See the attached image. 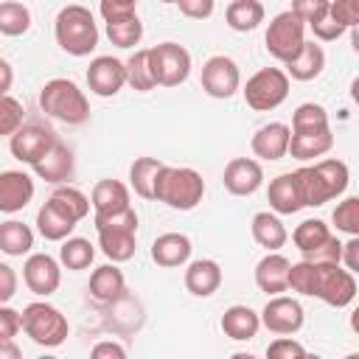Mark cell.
Here are the masks:
<instances>
[{
  "mask_svg": "<svg viewBox=\"0 0 359 359\" xmlns=\"http://www.w3.org/2000/svg\"><path fill=\"white\" fill-rule=\"evenodd\" d=\"M289 289L309 297H320L334 309H345L356 297V280L339 264H314V261L292 264Z\"/></svg>",
  "mask_w": 359,
  "mask_h": 359,
  "instance_id": "1",
  "label": "cell"
},
{
  "mask_svg": "<svg viewBox=\"0 0 359 359\" xmlns=\"http://www.w3.org/2000/svg\"><path fill=\"white\" fill-rule=\"evenodd\" d=\"M294 174H297V185L306 208H320L342 196L348 188V165L342 160H320L314 165L297 168Z\"/></svg>",
  "mask_w": 359,
  "mask_h": 359,
  "instance_id": "2",
  "label": "cell"
},
{
  "mask_svg": "<svg viewBox=\"0 0 359 359\" xmlns=\"http://www.w3.org/2000/svg\"><path fill=\"white\" fill-rule=\"evenodd\" d=\"M53 34L59 48L70 56H87L98 45V25L93 20V11L84 6H65L56 14Z\"/></svg>",
  "mask_w": 359,
  "mask_h": 359,
  "instance_id": "3",
  "label": "cell"
},
{
  "mask_svg": "<svg viewBox=\"0 0 359 359\" xmlns=\"http://www.w3.org/2000/svg\"><path fill=\"white\" fill-rule=\"evenodd\" d=\"M39 107H42V112L48 118L62 121L67 126H79V123H84L90 118L87 95L70 79H50L39 90Z\"/></svg>",
  "mask_w": 359,
  "mask_h": 359,
  "instance_id": "4",
  "label": "cell"
},
{
  "mask_svg": "<svg viewBox=\"0 0 359 359\" xmlns=\"http://www.w3.org/2000/svg\"><path fill=\"white\" fill-rule=\"evenodd\" d=\"M93 222L98 230V247L112 264H123L135 255V250H137V241H135L137 213H135V208H126V210L112 213V216H95Z\"/></svg>",
  "mask_w": 359,
  "mask_h": 359,
  "instance_id": "5",
  "label": "cell"
},
{
  "mask_svg": "<svg viewBox=\"0 0 359 359\" xmlns=\"http://www.w3.org/2000/svg\"><path fill=\"white\" fill-rule=\"evenodd\" d=\"M205 196V180L194 168L165 165L157 177L154 199L174 208V210H194Z\"/></svg>",
  "mask_w": 359,
  "mask_h": 359,
  "instance_id": "6",
  "label": "cell"
},
{
  "mask_svg": "<svg viewBox=\"0 0 359 359\" xmlns=\"http://www.w3.org/2000/svg\"><path fill=\"white\" fill-rule=\"evenodd\" d=\"M22 331L31 337V342L45 348H59L67 339V317L53 309L50 303H28L22 309Z\"/></svg>",
  "mask_w": 359,
  "mask_h": 359,
  "instance_id": "7",
  "label": "cell"
},
{
  "mask_svg": "<svg viewBox=\"0 0 359 359\" xmlns=\"http://www.w3.org/2000/svg\"><path fill=\"white\" fill-rule=\"evenodd\" d=\"M264 42H266V50L278 62L289 65L300 56V50L306 45V22L292 11H280V14L272 17Z\"/></svg>",
  "mask_w": 359,
  "mask_h": 359,
  "instance_id": "8",
  "label": "cell"
},
{
  "mask_svg": "<svg viewBox=\"0 0 359 359\" xmlns=\"http://www.w3.org/2000/svg\"><path fill=\"white\" fill-rule=\"evenodd\" d=\"M289 95V76L280 67H264L252 73L244 84V101L255 112H269L278 109Z\"/></svg>",
  "mask_w": 359,
  "mask_h": 359,
  "instance_id": "9",
  "label": "cell"
},
{
  "mask_svg": "<svg viewBox=\"0 0 359 359\" xmlns=\"http://www.w3.org/2000/svg\"><path fill=\"white\" fill-rule=\"evenodd\" d=\"M149 59H151V73L163 87H177L191 73V53L177 42H160L149 48Z\"/></svg>",
  "mask_w": 359,
  "mask_h": 359,
  "instance_id": "10",
  "label": "cell"
},
{
  "mask_svg": "<svg viewBox=\"0 0 359 359\" xmlns=\"http://www.w3.org/2000/svg\"><path fill=\"white\" fill-rule=\"evenodd\" d=\"M56 132L53 129H48V126H42V123H25L17 135H11V140H8V149H11V154L20 160V163H28V165H36L53 146H56Z\"/></svg>",
  "mask_w": 359,
  "mask_h": 359,
  "instance_id": "11",
  "label": "cell"
},
{
  "mask_svg": "<svg viewBox=\"0 0 359 359\" xmlns=\"http://www.w3.org/2000/svg\"><path fill=\"white\" fill-rule=\"evenodd\" d=\"M303 306L294 300V297H286V294H278V297H269L264 311H261V325L278 337H286V334H297L303 328Z\"/></svg>",
  "mask_w": 359,
  "mask_h": 359,
  "instance_id": "12",
  "label": "cell"
},
{
  "mask_svg": "<svg viewBox=\"0 0 359 359\" xmlns=\"http://www.w3.org/2000/svg\"><path fill=\"white\" fill-rule=\"evenodd\" d=\"M241 84L238 65L230 56H210L202 65V90L210 98H230Z\"/></svg>",
  "mask_w": 359,
  "mask_h": 359,
  "instance_id": "13",
  "label": "cell"
},
{
  "mask_svg": "<svg viewBox=\"0 0 359 359\" xmlns=\"http://www.w3.org/2000/svg\"><path fill=\"white\" fill-rule=\"evenodd\" d=\"M126 84V62L115 59V56H95L87 67V87L101 95V98H109V95H118L121 87Z\"/></svg>",
  "mask_w": 359,
  "mask_h": 359,
  "instance_id": "14",
  "label": "cell"
},
{
  "mask_svg": "<svg viewBox=\"0 0 359 359\" xmlns=\"http://www.w3.org/2000/svg\"><path fill=\"white\" fill-rule=\"evenodd\" d=\"M22 280L25 286L39 294V297H48L59 289L62 283V269H59V261L50 258L48 252H34L28 255V261L22 264Z\"/></svg>",
  "mask_w": 359,
  "mask_h": 359,
  "instance_id": "15",
  "label": "cell"
},
{
  "mask_svg": "<svg viewBox=\"0 0 359 359\" xmlns=\"http://www.w3.org/2000/svg\"><path fill=\"white\" fill-rule=\"evenodd\" d=\"M222 182L230 194L236 196H250L261 188L264 182V168L258 160L252 157H233L227 165H224V174H222Z\"/></svg>",
  "mask_w": 359,
  "mask_h": 359,
  "instance_id": "16",
  "label": "cell"
},
{
  "mask_svg": "<svg viewBox=\"0 0 359 359\" xmlns=\"http://www.w3.org/2000/svg\"><path fill=\"white\" fill-rule=\"evenodd\" d=\"M289 143H292V129L280 121H272V123H264L250 146H252V154L261 157V160H280L289 154Z\"/></svg>",
  "mask_w": 359,
  "mask_h": 359,
  "instance_id": "17",
  "label": "cell"
},
{
  "mask_svg": "<svg viewBox=\"0 0 359 359\" xmlns=\"http://www.w3.org/2000/svg\"><path fill=\"white\" fill-rule=\"evenodd\" d=\"M289 272H292V261L280 252H266L258 266H255V283L261 292L278 297L280 292L289 289Z\"/></svg>",
  "mask_w": 359,
  "mask_h": 359,
  "instance_id": "18",
  "label": "cell"
},
{
  "mask_svg": "<svg viewBox=\"0 0 359 359\" xmlns=\"http://www.w3.org/2000/svg\"><path fill=\"white\" fill-rule=\"evenodd\" d=\"M34 199V180L25 171H3L0 174V210L17 213Z\"/></svg>",
  "mask_w": 359,
  "mask_h": 359,
  "instance_id": "19",
  "label": "cell"
},
{
  "mask_svg": "<svg viewBox=\"0 0 359 359\" xmlns=\"http://www.w3.org/2000/svg\"><path fill=\"white\" fill-rule=\"evenodd\" d=\"M266 196H269V208H272L275 213H280V216H292V213H297L300 208H306L294 171L278 174V177L269 182Z\"/></svg>",
  "mask_w": 359,
  "mask_h": 359,
  "instance_id": "20",
  "label": "cell"
},
{
  "mask_svg": "<svg viewBox=\"0 0 359 359\" xmlns=\"http://www.w3.org/2000/svg\"><path fill=\"white\" fill-rule=\"evenodd\" d=\"M191 250L194 247H191V238L185 233H163L151 244V261L157 266L174 269V266H182L191 258Z\"/></svg>",
  "mask_w": 359,
  "mask_h": 359,
  "instance_id": "21",
  "label": "cell"
},
{
  "mask_svg": "<svg viewBox=\"0 0 359 359\" xmlns=\"http://www.w3.org/2000/svg\"><path fill=\"white\" fill-rule=\"evenodd\" d=\"M90 202H93L95 216H112V213H121V210L132 208L129 205V188L118 180H98L93 185Z\"/></svg>",
  "mask_w": 359,
  "mask_h": 359,
  "instance_id": "22",
  "label": "cell"
},
{
  "mask_svg": "<svg viewBox=\"0 0 359 359\" xmlns=\"http://www.w3.org/2000/svg\"><path fill=\"white\" fill-rule=\"evenodd\" d=\"M222 286V266L210 258H199L191 261L185 269V289L194 297H210L213 292H219Z\"/></svg>",
  "mask_w": 359,
  "mask_h": 359,
  "instance_id": "23",
  "label": "cell"
},
{
  "mask_svg": "<svg viewBox=\"0 0 359 359\" xmlns=\"http://www.w3.org/2000/svg\"><path fill=\"white\" fill-rule=\"evenodd\" d=\"M73 168H76V163H73V151H70L62 140H56V146H53V149L34 165L36 177L45 180V182H53V185L70 180V177H73Z\"/></svg>",
  "mask_w": 359,
  "mask_h": 359,
  "instance_id": "24",
  "label": "cell"
},
{
  "mask_svg": "<svg viewBox=\"0 0 359 359\" xmlns=\"http://www.w3.org/2000/svg\"><path fill=\"white\" fill-rule=\"evenodd\" d=\"M76 224H79V222H76L73 216H67V213H65L59 205H53L50 199H48V202L39 208V213H36V230H39V236H42L45 241H67Z\"/></svg>",
  "mask_w": 359,
  "mask_h": 359,
  "instance_id": "25",
  "label": "cell"
},
{
  "mask_svg": "<svg viewBox=\"0 0 359 359\" xmlns=\"http://www.w3.org/2000/svg\"><path fill=\"white\" fill-rule=\"evenodd\" d=\"M258 328H261V314H255L250 306H230L222 314V331L236 342L252 339Z\"/></svg>",
  "mask_w": 359,
  "mask_h": 359,
  "instance_id": "26",
  "label": "cell"
},
{
  "mask_svg": "<svg viewBox=\"0 0 359 359\" xmlns=\"http://www.w3.org/2000/svg\"><path fill=\"white\" fill-rule=\"evenodd\" d=\"M126 289V278L115 264H104L90 275V294L98 303H112L123 294Z\"/></svg>",
  "mask_w": 359,
  "mask_h": 359,
  "instance_id": "27",
  "label": "cell"
},
{
  "mask_svg": "<svg viewBox=\"0 0 359 359\" xmlns=\"http://www.w3.org/2000/svg\"><path fill=\"white\" fill-rule=\"evenodd\" d=\"M250 230H252V238H255L261 247H266L269 252H278V250L286 244V238H289L283 222H280L275 213H269V210L255 213Z\"/></svg>",
  "mask_w": 359,
  "mask_h": 359,
  "instance_id": "28",
  "label": "cell"
},
{
  "mask_svg": "<svg viewBox=\"0 0 359 359\" xmlns=\"http://www.w3.org/2000/svg\"><path fill=\"white\" fill-rule=\"evenodd\" d=\"M165 168V163H160L157 157H137L129 168V182L135 188L137 196L143 199H154V188H157V177Z\"/></svg>",
  "mask_w": 359,
  "mask_h": 359,
  "instance_id": "29",
  "label": "cell"
},
{
  "mask_svg": "<svg viewBox=\"0 0 359 359\" xmlns=\"http://www.w3.org/2000/svg\"><path fill=\"white\" fill-rule=\"evenodd\" d=\"M323 67H325L323 48L317 42H306L303 50H300V56L286 65V76H292L297 81H311V79H317L323 73Z\"/></svg>",
  "mask_w": 359,
  "mask_h": 359,
  "instance_id": "30",
  "label": "cell"
},
{
  "mask_svg": "<svg viewBox=\"0 0 359 359\" xmlns=\"http://www.w3.org/2000/svg\"><path fill=\"white\" fill-rule=\"evenodd\" d=\"M31 247H34V233L28 224H22L17 219H8L0 224V250L6 255L22 258L25 252H31Z\"/></svg>",
  "mask_w": 359,
  "mask_h": 359,
  "instance_id": "31",
  "label": "cell"
},
{
  "mask_svg": "<svg viewBox=\"0 0 359 359\" xmlns=\"http://www.w3.org/2000/svg\"><path fill=\"white\" fill-rule=\"evenodd\" d=\"M224 17L233 31H252L264 22V6L258 0H233Z\"/></svg>",
  "mask_w": 359,
  "mask_h": 359,
  "instance_id": "32",
  "label": "cell"
},
{
  "mask_svg": "<svg viewBox=\"0 0 359 359\" xmlns=\"http://www.w3.org/2000/svg\"><path fill=\"white\" fill-rule=\"evenodd\" d=\"M331 146H334L331 129L328 132H314V135H292L289 154L294 160H314V157H323L325 151H331Z\"/></svg>",
  "mask_w": 359,
  "mask_h": 359,
  "instance_id": "33",
  "label": "cell"
},
{
  "mask_svg": "<svg viewBox=\"0 0 359 359\" xmlns=\"http://www.w3.org/2000/svg\"><path fill=\"white\" fill-rule=\"evenodd\" d=\"M126 84L137 93H149L157 87V79L151 73V59H149V48L146 50H135L126 59Z\"/></svg>",
  "mask_w": 359,
  "mask_h": 359,
  "instance_id": "34",
  "label": "cell"
},
{
  "mask_svg": "<svg viewBox=\"0 0 359 359\" xmlns=\"http://www.w3.org/2000/svg\"><path fill=\"white\" fill-rule=\"evenodd\" d=\"M328 238H331V230H328V224H325L323 219H306V222H300V224L294 227V233H292V241H294V247H297L303 255L320 250Z\"/></svg>",
  "mask_w": 359,
  "mask_h": 359,
  "instance_id": "35",
  "label": "cell"
},
{
  "mask_svg": "<svg viewBox=\"0 0 359 359\" xmlns=\"http://www.w3.org/2000/svg\"><path fill=\"white\" fill-rule=\"evenodd\" d=\"M328 112L320 104H300L292 115V135H314V132H328Z\"/></svg>",
  "mask_w": 359,
  "mask_h": 359,
  "instance_id": "36",
  "label": "cell"
},
{
  "mask_svg": "<svg viewBox=\"0 0 359 359\" xmlns=\"http://www.w3.org/2000/svg\"><path fill=\"white\" fill-rule=\"evenodd\" d=\"M107 36L118 48H135L143 36V22H140L137 11L126 14V17H118V20H109L107 22Z\"/></svg>",
  "mask_w": 359,
  "mask_h": 359,
  "instance_id": "37",
  "label": "cell"
},
{
  "mask_svg": "<svg viewBox=\"0 0 359 359\" xmlns=\"http://www.w3.org/2000/svg\"><path fill=\"white\" fill-rule=\"evenodd\" d=\"M31 28V11L28 6L22 3H14V0H6L0 3V34L6 36H20Z\"/></svg>",
  "mask_w": 359,
  "mask_h": 359,
  "instance_id": "38",
  "label": "cell"
},
{
  "mask_svg": "<svg viewBox=\"0 0 359 359\" xmlns=\"http://www.w3.org/2000/svg\"><path fill=\"white\" fill-rule=\"evenodd\" d=\"M93 258H95V250H93V244L87 241V238H67L62 247H59V261L67 266V269H73V272H79V269H87L90 264H93Z\"/></svg>",
  "mask_w": 359,
  "mask_h": 359,
  "instance_id": "39",
  "label": "cell"
},
{
  "mask_svg": "<svg viewBox=\"0 0 359 359\" xmlns=\"http://www.w3.org/2000/svg\"><path fill=\"white\" fill-rule=\"evenodd\" d=\"M50 202L59 205V208H62L67 216H73L76 222H81V219L90 213V205H93L79 188H70V185H59V188L50 194Z\"/></svg>",
  "mask_w": 359,
  "mask_h": 359,
  "instance_id": "40",
  "label": "cell"
},
{
  "mask_svg": "<svg viewBox=\"0 0 359 359\" xmlns=\"http://www.w3.org/2000/svg\"><path fill=\"white\" fill-rule=\"evenodd\" d=\"M331 222L337 230L348 233L351 238H359V196H348L342 199L334 213H331Z\"/></svg>",
  "mask_w": 359,
  "mask_h": 359,
  "instance_id": "41",
  "label": "cell"
},
{
  "mask_svg": "<svg viewBox=\"0 0 359 359\" xmlns=\"http://www.w3.org/2000/svg\"><path fill=\"white\" fill-rule=\"evenodd\" d=\"M22 104L17 101V98H11V95H3V101H0V135H17L25 123H22Z\"/></svg>",
  "mask_w": 359,
  "mask_h": 359,
  "instance_id": "42",
  "label": "cell"
},
{
  "mask_svg": "<svg viewBox=\"0 0 359 359\" xmlns=\"http://www.w3.org/2000/svg\"><path fill=\"white\" fill-rule=\"evenodd\" d=\"M289 11L297 14L306 25H317L331 14V0H294Z\"/></svg>",
  "mask_w": 359,
  "mask_h": 359,
  "instance_id": "43",
  "label": "cell"
},
{
  "mask_svg": "<svg viewBox=\"0 0 359 359\" xmlns=\"http://www.w3.org/2000/svg\"><path fill=\"white\" fill-rule=\"evenodd\" d=\"M334 22H339L342 28H353L359 25V0H331V14Z\"/></svg>",
  "mask_w": 359,
  "mask_h": 359,
  "instance_id": "44",
  "label": "cell"
},
{
  "mask_svg": "<svg viewBox=\"0 0 359 359\" xmlns=\"http://www.w3.org/2000/svg\"><path fill=\"white\" fill-rule=\"evenodd\" d=\"M266 359H306V348L292 337H280V339L269 342Z\"/></svg>",
  "mask_w": 359,
  "mask_h": 359,
  "instance_id": "45",
  "label": "cell"
},
{
  "mask_svg": "<svg viewBox=\"0 0 359 359\" xmlns=\"http://www.w3.org/2000/svg\"><path fill=\"white\" fill-rule=\"evenodd\" d=\"M303 261H314V264H339V261H342V244H339V238L331 236L320 250L303 255Z\"/></svg>",
  "mask_w": 359,
  "mask_h": 359,
  "instance_id": "46",
  "label": "cell"
},
{
  "mask_svg": "<svg viewBox=\"0 0 359 359\" xmlns=\"http://www.w3.org/2000/svg\"><path fill=\"white\" fill-rule=\"evenodd\" d=\"M17 331H22V314L8 306H0V342L14 339Z\"/></svg>",
  "mask_w": 359,
  "mask_h": 359,
  "instance_id": "47",
  "label": "cell"
},
{
  "mask_svg": "<svg viewBox=\"0 0 359 359\" xmlns=\"http://www.w3.org/2000/svg\"><path fill=\"white\" fill-rule=\"evenodd\" d=\"M98 11H101L104 22H109V20H118V17L135 14L137 8H135V3H132V0H101Z\"/></svg>",
  "mask_w": 359,
  "mask_h": 359,
  "instance_id": "48",
  "label": "cell"
},
{
  "mask_svg": "<svg viewBox=\"0 0 359 359\" xmlns=\"http://www.w3.org/2000/svg\"><path fill=\"white\" fill-rule=\"evenodd\" d=\"M180 14L191 17V20H205L213 14V0H180Z\"/></svg>",
  "mask_w": 359,
  "mask_h": 359,
  "instance_id": "49",
  "label": "cell"
},
{
  "mask_svg": "<svg viewBox=\"0 0 359 359\" xmlns=\"http://www.w3.org/2000/svg\"><path fill=\"white\" fill-rule=\"evenodd\" d=\"M17 292V272L8 264H0V303L6 306Z\"/></svg>",
  "mask_w": 359,
  "mask_h": 359,
  "instance_id": "50",
  "label": "cell"
},
{
  "mask_svg": "<svg viewBox=\"0 0 359 359\" xmlns=\"http://www.w3.org/2000/svg\"><path fill=\"white\" fill-rule=\"evenodd\" d=\"M90 359H126V351H123V345H118L112 339H104V342L93 345Z\"/></svg>",
  "mask_w": 359,
  "mask_h": 359,
  "instance_id": "51",
  "label": "cell"
},
{
  "mask_svg": "<svg viewBox=\"0 0 359 359\" xmlns=\"http://www.w3.org/2000/svg\"><path fill=\"white\" fill-rule=\"evenodd\" d=\"M311 31H314V36H317V39H323V42L339 39V36L345 34V28H342L339 22H334L331 17H325V20H323V22H317V25H311Z\"/></svg>",
  "mask_w": 359,
  "mask_h": 359,
  "instance_id": "52",
  "label": "cell"
},
{
  "mask_svg": "<svg viewBox=\"0 0 359 359\" xmlns=\"http://www.w3.org/2000/svg\"><path fill=\"white\" fill-rule=\"evenodd\" d=\"M342 264L348 266L351 275H359V238H351L342 244Z\"/></svg>",
  "mask_w": 359,
  "mask_h": 359,
  "instance_id": "53",
  "label": "cell"
},
{
  "mask_svg": "<svg viewBox=\"0 0 359 359\" xmlns=\"http://www.w3.org/2000/svg\"><path fill=\"white\" fill-rule=\"evenodd\" d=\"M0 359H22V351L8 339V342H0Z\"/></svg>",
  "mask_w": 359,
  "mask_h": 359,
  "instance_id": "54",
  "label": "cell"
},
{
  "mask_svg": "<svg viewBox=\"0 0 359 359\" xmlns=\"http://www.w3.org/2000/svg\"><path fill=\"white\" fill-rule=\"evenodd\" d=\"M0 73H3V84H0V90L8 95V87H11V65H8L6 59H0Z\"/></svg>",
  "mask_w": 359,
  "mask_h": 359,
  "instance_id": "55",
  "label": "cell"
},
{
  "mask_svg": "<svg viewBox=\"0 0 359 359\" xmlns=\"http://www.w3.org/2000/svg\"><path fill=\"white\" fill-rule=\"evenodd\" d=\"M351 48H353V53H359V25L351 28Z\"/></svg>",
  "mask_w": 359,
  "mask_h": 359,
  "instance_id": "56",
  "label": "cell"
},
{
  "mask_svg": "<svg viewBox=\"0 0 359 359\" xmlns=\"http://www.w3.org/2000/svg\"><path fill=\"white\" fill-rule=\"evenodd\" d=\"M351 98H353V104L359 107V76L351 81Z\"/></svg>",
  "mask_w": 359,
  "mask_h": 359,
  "instance_id": "57",
  "label": "cell"
},
{
  "mask_svg": "<svg viewBox=\"0 0 359 359\" xmlns=\"http://www.w3.org/2000/svg\"><path fill=\"white\" fill-rule=\"evenodd\" d=\"M351 328H353V334H359V306L351 311Z\"/></svg>",
  "mask_w": 359,
  "mask_h": 359,
  "instance_id": "58",
  "label": "cell"
},
{
  "mask_svg": "<svg viewBox=\"0 0 359 359\" xmlns=\"http://www.w3.org/2000/svg\"><path fill=\"white\" fill-rule=\"evenodd\" d=\"M230 359H258V356H252V353H241V351H238V353H233Z\"/></svg>",
  "mask_w": 359,
  "mask_h": 359,
  "instance_id": "59",
  "label": "cell"
},
{
  "mask_svg": "<svg viewBox=\"0 0 359 359\" xmlns=\"http://www.w3.org/2000/svg\"><path fill=\"white\" fill-rule=\"evenodd\" d=\"M306 359H323V356H317V353H306Z\"/></svg>",
  "mask_w": 359,
  "mask_h": 359,
  "instance_id": "60",
  "label": "cell"
},
{
  "mask_svg": "<svg viewBox=\"0 0 359 359\" xmlns=\"http://www.w3.org/2000/svg\"><path fill=\"white\" fill-rule=\"evenodd\" d=\"M36 359H59V356H50V353H45V356H36Z\"/></svg>",
  "mask_w": 359,
  "mask_h": 359,
  "instance_id": "61",
  "label": "cell"
},
{
  "mask_svg": "<svg viewBox=\"0 0 359 359\" xmlns=\"http://www.w3.org/2000/svg\"><path fill=\"white\" fill-rule=\"evenodd\" d=\"M345 359H359V353H348V356H345Z\"/></svg>",
  "mask_w": 359,
  "mask_h": 359,
  "instance_id": "62",
  "label": "cell"
}]
</instances>
